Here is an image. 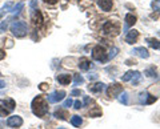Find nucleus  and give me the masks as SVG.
<instances>
[{"label":"nucleus","instance_id":"obj_1","mask_svg":"<svg viewBox=\"0 0 160 129\" xmlns=\"http://www.w3.org/2000/svg\"><path fill=\"white\" fill-rule=\"evenodd\" d=\"M31 109H32V113L35 116L44 117L46 115H48L49 107H48L47 100L43 96H36L31 103Z\"/></svg>","mask_w":160,"mask_h":129},{"label":"nucleus","instance_id":"obj_2","mask_svg":"<svg viewBox=\"0 0 160 129\" xmlns=\"http://www.w3.org/2000/svg\"><path fill=\"white\" fill-rule=\"evenodd\" d=\"M9 29H11V32L13 36L16 37H24L28 32V26L26 22H22V20H16L13 22L11 24V27H9Z\"/></svg>","mask_w":160,"mask_h":129},{"label":"nucleus","instance_id":"obj_3","mask_svg":"<svg viewBox=\"0 0 160 129\" xmlns=\"http://www.w3.org/2000/svg\"><path fill=\"white\" fill-rule=\"evenodd\" d=\"M92 59H93V60H96V61H100V63L107 61L108 56H107L106 48L102 47V45L93 47V49H92Z\"/></svg>","mask_w":160,"mask_h":129},{"label":"nucleus","instance_id":"obj_4","mask_svg":"<svg viewBox=\"0 0 160 129\" xmlns=\"http://www.w3.org/2000/svg\"><path fill=\"white\" fill-rule=\"evenodd\" d=\"M103 31L107 35H118L120 32V26L116 22H107L103 26Z\"/></svg>","mask_w":160,"mask_h":129},{"label":"nucleus","instance_id":"obj_5","mask_svg":"<svg viewBox=\"0 0 160 129\" xmlns=\"http://www.w3.org/2000/svg\"><path fill=\"white\" fill-rule=\"evenodd\" d=\"M122 92H123V85H120L118 83H113L112 85H108V88H107V96L111 98L118 97Z\"/></svg>","mask_w":160,"mask_h":129},{"label":"nucleus","instance_id":"obj_6","mask_svg":"<svg viewBox=\"0 0 160 129\" xmlns=\"http://www.w3.org/2000/svg\"><path fill=\"white\" fill-rule=\"evenodd\" d=\"M66 91H55L52 93H49L48 95V103H51V104H56L59 101H62L64 97H66Z\"/></svg>","mask_w":160,"mask_h":129},{"label":"nucleus","instance_id":"obj_7","mask_svg":"<svg viewBox=\"0 0 160 129\" xmlns=\"http://www.w3.org/2000/svg\"><path fill=\"white\" fill-rule=\"evenodd\" d=\"M156 100H158V97L149 95L148 92H142V93H140V96H139V101H140V104H143V105L152 104V103H155Z\"/></svg>","mask_w":160,"mask_h":129},{"label":"nucleus","instance_id":"obj_8","mask_svg":"<svg viewBox=\"0 0 160 129\" xmlns=\"http://www.w3.org/2000/svg\"><path fill=\"white\" fill-rule=\"evenodd\" d=\"M6 124L8 127H11V128H20L23 125V118L20 116H11V117L7 118Z\"/></svg>","mask_w":160,"mask_h":129},{"label":"nucleus","instance_id":"obj_9","mask_svg":"<svg viewBox=\"0 0 160 129\" xmlns=\"http://www.w3.org/2000/svg\"><path fill=\"white\" fill-rule=\"evenodd\" d=\"M0 104L7 109V111L11 113V112H13V109H15V107H16V103H15V100L13 98H11V97H6V98H2V101H0Z\"/></svg>","mask_w":160,"mask_h":129},{"label":"nucleus","instance_id":"obj_10","mask_svg":"<svg viewBox=\"0 0 160 129\" xmlns=\"http://www.w3.org/2000/svg\"><path fill=\"white\" fill-rule=\"evenodd\" d=\"M32 22H33V24L36 27H42L43 26V15H42V12L39 11V9H35V12H33V15H32Z\"/></svg>","mask_w":160,"mask_h":129},{"label":"nucleus","instance_id":"obj_11","mask_svg":"<svg viewBox=\"0 0 160 129\" xmlns=\"http://www.w3.org/2000/svg\"><path fill=\"white\" fill-rule=\"evenodd\" d=\"M138 39H139V32L136 31V29H132V31L127 32V35H126V41H127L128 44L136 43Z\"/></svg>","mask_w":160,"mask_h":129},{"label":"nucleus","instance_id":"obj_12","mask_svg":"<svg viewBox=\"0 0 160 129\" xmlns=\"http://www.w3.org/2000/svg\"><path fill=\"white\" fill-rule=\"evenodd\" d=\"M98 6L103 9V11H111L112 9V6H113V2L112 0H98Z\"/></svg>","mask_w":160,"mask_h":129},{"label":"nucleus","instance_id":"obj_13","mask_svg":"<svg viewBox=\"0 0 160 129\" xmlns=\"http://www.w3.org/2000/svg\"><path fill=\"white\" fill-rule=\"evenodd\" d=\"M56 80L59 81V84H62V85H68V84L71 83L72 77H71V75H68V73H60V75L56 76Z\"/></svg>","mask_w":160,"mask_h":129},{"label":"nucleus","instance_id":"obj_14","mask_svg":"<svg viewBox=\"0 0 160 129\" xmlns=\"http://www.w3.org/2000/svg\"><path fill=\"white\" fill-rule=\"evenodd\" d=\"M133 55H136V56L139 57H142V59H148L149 57V53L148 51L144 47H138V48H133V51H132Z\"/></svg>","mask_w":160,"mask_h":129},{"label":"nucleus","instance_id":"obj_15","mask_svg":"<svg viewBox=\"0 0 160 129\" xmlns=\"http://www.w3.org/2000/svg\"><path fill=\"white\" fill-rule=\"evenodd\" d=\"M124 22H126V27H124V31H126L128 27H132L136 23V16L133 13H127L126 17H124Z\"/></svg>","mask_w":160,"mask_h":129},{"label":"nucleus","instance_id":"obj_16","mask_svg":"<svg viewBox=\"0 0 160 129\" xmlns=\"http://www.w3.org/2000/svg\"><path fill=\"white\" fill-rule=\"evenodd\" d=\"M78 65H79V68L82 69V71H88L89 67H91V61H89L87 57H82V59L79 60Z\"/></svg>","mask_w":160,"mask_h":129},{"label":"nucleus","instance_id":"obj_17","mask_svg":"<svg viewBox=\"0 0 160 129\" xmlns=\"http://www.w3.org/2000/svg\"><path fill=\"white\" fill-rule=\"evenodd\" d=\"M53 116L56 117V118H60V120H67L68 112L66 111V109H63V108H59V109H56V111H55Z\"/></svg>","mask_w":160,"mask_h":129},{"label":"nucleus","instance_id":"obj_18","mask_svg":"<svg viewBox=\"0 0 160 129\" xmlns=\"http://www.w3.org/2000/svg\"><path fill=\"white\" fill-rule=\"evenodd\" d=\"M104 88H106V84H103V83H96V84H93V85L88 87V89H89V91H91V92H95V93H98V92H102Z\"/></svg>","mask_w":160,"mask_h":129},{"label":"nucleus","instance_id":"obj_19","mask_svg":"<svg viewBox=\"0 0 160 129\" xmlns=\"http://www.w3.org/2000/svg\"><path fill=\"white\" fill-rule=\"evenodd\" d=\"M146 41L148 43V45L151 47V48H153V49H160V41L158 40V39H153V37H148Z\"/></svg>","mask_w":160,"mask_h":129},{"label":"nucleus","instance_id":"obj_20","mask_svg":"<svg viewBox=\"0 0 160 129\" xmlns=\"http://www.w3.org/2000/svg\"><path fill=\"white\" fill-rule=\"evenodd\" d=\"M71 124L73 127H78V128H80V125L83 124V120H82V117L80 116H72L71 117Z\"/></svg>","mask_w":160,"mask_h":129},{"label":"nucleus","instance_id":"obj_21","mask_svg":"<svg viewBox=\"0 0 160 129\" xmlns=\"http://www.w3.org/2000/svg\"><path fill=\"white\" fill-rule=\"evenodd\" d=\"M102 109H100L99 107H95L93 109H91V111H89V116L91 117H99V116H102Z\"/></svg>","mask_w":160,"mask_h":129},{"label":"nucleus","instance_id":"obj_22","mask_svg":"<svg viewBox=\"0 0 160 129\" xmlns=\"http://www.w3.org/2000/svg\"><path fill=\"white\" fill-rule=\"evenodd\" d=\"M118 97H119V101L122 104H124V105H127L128 104V93L127 92H122Z\"/></svg>","mask_w":160,"mask_h":129},{"label":"nucleus","instance_id":"obj_23","mask_svg":"<svg viewBox=\"0 0 160 129\" xmlns=\"http://www.w3.org/2000/svg\"><path fill=\"white\" fill-rule=\"evenodd\" d=\"M12 8H13V3H11V2L6 3V4L3 6V8H2V13H0V15L6 13V12H11V11H12Z\"/></svg>","mask_w":160,"mask_h":129},{"label":"nucleus","instance_id":"obj_24","mask_svg":"<svg viewBox=\"0 0 160 129\" xmlns=\"http://www.w3.org/2000/svg\"><path fill=\"white\" fill-rule=\"evenodd\" d=\"M133 75H135V71H128V72L124 73V76L122 77V80H123L124 83H127V81H129V80H131V79L133 77Z\"/></svg>","mask_w":160,"mask_h":129},{"label":"nucleus","instance_id":"obj_25","mask_svg":"<svg viewBox=\"0 0 160 129\" xmlns=\"http://www.w3.org/2000/svg\"><path fill=\"white\" fill-rule=\"evenodd\" d=\"M84 83V79L82 75H79V73H76V75H73V84L75 85H80V84Z\"/></svg>","mask_w":160,"mask_h":129},{"label":"nucleus","instance_id":"obj_26","mask_svg":"<svg viewBox=\"0 0 160 129\" xmlns=\"http://www.w3.org/2000/svg\"><path fill=\"white\" fill-rule=\"evenodd\" d=\"M140 77H142V75H140V72H139V71H135V75H133V77L131 79L133 85H138L139 81H140Z\"/></svg>","mask_w":160,"mask_h":129},{"label":"nucleus","instance_id":"obj_27","mask_svg":"<svg viewBox=\"0 0 160 129\" xmlns=\"http://www.w3.org/2000/svg\"><path fill=\"white\" fill-rule=\"evenodd\" d=\"M151 7L155 9V11H159L160 12V0H152Z\"/></svg>","mask_w":160,"mask_h":129},{"label":"nucleus","instance_id":"obj_28","mask_svg":"<svg viewBox=\"0 0 160 129\" xmlns=\"http://www.w3.org/2000/svg\"><path fill=\"white\" fill-rule=\"evenodd\" d=\"M23 8H24V4H23V3H19L18 6H15V7L12 8V11H11V12H13V13H19Z\"/></svg>","mask_w":160,"mask_h":129},{"label":"nucleus","instance_id":"obj_29","mask_svg":"<svg viewBox=\"0 0 160 129\" xmlns=\"http://www.w3.org/2000/svg\"><path fill=\"white\" fill-rule=\"evenodd\" d=\"M8 115H9V112L2 105V104H0V117H6V116H8Z\"/></svg>","mask_w":160,"mask_h":129},{"label":"nucleus","instance_id":"obj_30","mask_svg":"<svg viewBox=\"0 0 160 129\" xmlns=\"http://www.w3.org/2000/svg\"><path fill=\"white\" fill-rule=\"evenodd\" d=\"M146 75L148 77H156V71H155L153 68H149V69H147V71H146Z\"/></svg>","mask_w":160,"mask_h":129},{"label":"nucleus","instance_id":"obj_31","mask_svg":"<svg viewBox=\"0 0 160 129\" xmlns=\"http://www.w3.org/2000/svg\"><path fill=\"white\" fill-rule=\"evenodd\" d=\"M7 28H8V20L3 22L2 24H0V33L4 32V31H7Z\"/></svg>","mask_w":160,"mask_h":129},{"label":"nucleus","instance_id":"obj_32","mask_svg":"<svg viewBox=\"0 0 160 129\" xmlns=\"http://www.w3.org/2000/svg\"><path fill=\"white\" fill-rule=\"evenodd\" d=\"M119 52V49L116 48V47H113L112 49H111V53H109V56H108V59H113L115 56H116V53Z\"/></svg>","mask_w":160,"mask_h":129},{"label":"nucleus","instance_id":"obj_33","mask_svg":"<svg viewBox=\"0 0 160 129\" xmlns=\"http://www.w3.org/2000/svg\"><path fill=\"white\" fill-rule=\"evenodd\" d=\"M83 107V103L82 101H80V100H76V101H75L73 103V108L75 109H76V111H78V109H80V108H82Z\"/></svg>","mask_w":160,"mask_h":129},{"label":"nucleus","instance_id":"obj_34","mask_svg":"<svg viewBox=\"0 0 160 129\" xmlns=\"http://www.w3.org/2000/svg\"><path fill=\"white\" fill-rule=\"evenodd\" d=\"M82 95H83V92L80 89H73L71 92V96H82Z\"/></svg>","mask_w":160,"mask_h":129},{"label":"nucleus","instance_id":"obj_35","mask_svg":"<svg viewBox=\"0 0 160 129\" xmlns=\"http://www.w3.org/2000/svg\"><path fill=\"white\" fill-rule=\"evenodd\" d=\"M72 104H73V101L71 100V98H68V100H66V103L63 104V107H64V108H68V107H71Z\"/></svg>","mask_w":160,"mask_h":129},{"label":"nucleus","instance_id":"obj_36","mask_svg":"<svg viewBox=\"0 0 160 129\" xmlns=\"http://www.w3.org/2000/svg\"><path fill=\"white\" fill-rule=\"evenodd\" d=\"M29 6H31V8H32V9H36V8H38V0H32Z\"/></svg>","mask_w":160,"mask_h":129},{"label":"nucleus","instance_id":"obj_37","mask_svg":"<svg viewBox=\"0 0 160 129\" xmlns=\"http://www.w3.org/2000/svg\"><path fill=\"white\" fill-rule=\"evenodd\" d=\"M4 57H6V51H4V49H2V48H0V61H2Z\"/></svg>","mask_w":160,"mask_h":129},{"label":"nucleus","instance_id":"obj_38","mask_svg":"<svg viewBox=\"0 0 160 129\" xmlns=\"http://www.w3.org/2000/svg\"><path fill=\"white\" fill-rule=\"evenodd\" d=\"M48 87H49V85H47L46 83H42V84H40V89H42V91H46Z\"/></svg>","mask_w":160,"mask_h":129},{"label":"nucleus","instance_id":"obj_39","mask_svg":"<svg viewBox=\"0 0 160 129\" xmlns=\"http://www.w3.org/2000/svg\"><path fill=\"white\" fill-rule=\"evenodd\" d=\"M47 4H51V6H53V4H56L58 3V0H44Z\"/></svg>","mask_w":160,"mask_h":129},{"label":"nucleus","instance_id":"obj_40","mask_svg":"<svg viewBox=\"0 0 160 129\" xmlns=\"http://www.w3.org/2000/svg\"><path fill=\"white\" fill-rule=\"evenodd\" d=\"M89 103H91V100H89V97H88V96H84V103H83V105H84V104L87 105V104H89Z\"/></svg>","mask_w":160,"mask_h":129},{"label":"nucleus","instance_id":"obj_41","mask_svg":"<svg viewBox=\"0 0 160 129\" xmlns=\"http://www.w3.org/2000/svg\"><path fill=\"white\" fill-rule=\"evenodd\" d=\"M96 77H98V75H89V76H88L89 80H95V79H96Z\"/></svg>","mask_w":160,"mask_h":129},{"label":"nucleus","instance_id":"obj_42","mask_svg":"<svg viewBox=\"0 0 160 129\" xmlns=\"http://www.w3.org/2000/svg\"><path fill=\"white\" fill-rule=\"evenodd\" d=\"M4 87H6V81L0 80V88H4Z\"/></svg>","mask_w":160,"mask_h":129},{"label":"nucleus","instance_id":"obj_43","mask_svg":"<svg viewBox=\"0 0 160 129\" xmlns=\"http://www.w3.org/2000/svg\"><path fill=\"white\" fill-rule=\"evenodd\" d=\"M158 16H159V12H158V13H152V15H151V17H152V19H156Z\"/></svg>","mask_w":160,"mask_h":129},{"label":"nucleus","instance_id":"obj_44","mask_svg":"<svg viewBox=\"0 0 160 129\" xmlns=\"http://www.w3.org/2000/svg\"><path fill=\"white\" fill-rule=\"evenodd\" d=\"M58 129H67V128H58Z\"/></svg>","mask_w":160,"mask_h":129}]
</instances>
